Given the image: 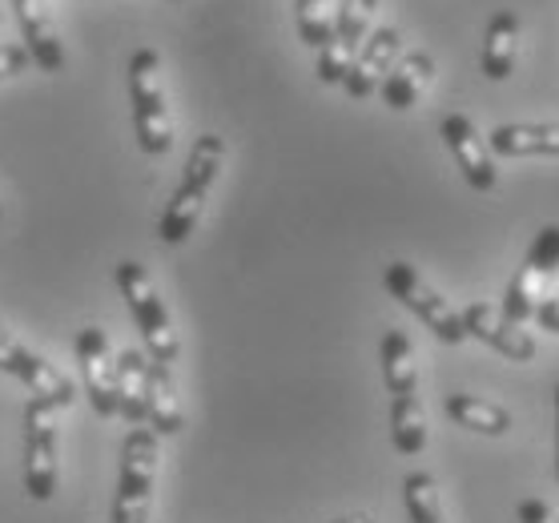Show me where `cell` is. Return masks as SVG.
I'll list each match as a JSON object with an SVG mask.
<instances>
[{"label": "cell", "instance_id": "cell-1", "mask_svg": "<svg viewBox=\"0 0 559 523\" xmlns=\"http://www.w3.org/2000/svg\"><path fill=\"white\" fill-rule=\"evenodd\" d=\"M222 162H226V141L217 138V133H202V138L193 141L186 174H181V186L174 190L166 214L157 222V238L166 246H181L193 234V226H198V217H202V210H205V198L214 190Z\"/></svg>", "mask_w": 559, "mask_h": 523}, {"label": "cell", "instance_id": "cell-2", "mask_svg": "<svg viewBox=\"0 0 559 523\" xmlns=\"http://www.w3.org/2000/svg\"><path fill=\"white\" fill-rule=\"evenodd\" d=\"M129 105H133V133L150 157L169 154L174 121H169L166 85H162V57L153 49H138L129 57Z\"/></svg>", "mask_w": 559, "mask_h": 523}, {"label": "cell", "instance_id": "cell-3", "mask_svg": "<svg viewBox=\"0 0 559 523\" xmlns=\"http://www.w3.org/2000/svg\"><path fill=\"white\" fill-rule=\"evenodd\" d=\"M157 431L153 427H133L121 443V475H117L114 496V523H145L153 503V479H157Z\"/></svg>", "mask_w": 559, "mask_h": 523}, {"label": "cell", "instance_id": "cell-4", "mask_svg": "<svg viewBox=\"0 0 559 523\" xmlns=\"http://www.w3.org/2000/svg\"><path fill=\"white\" fill-rule=\"evenodd\" d=\"M117 290L126 298V307L133 314V322H138L153 362H174L178 358V331H174V319H169L166 302H162L153 278L145 274V266H138V262H117Z\"/></svg>", "mask_w": 559, "mask_h": 523}, {"label": "cell", "instance_id": "cell-5", "mask_svg": "<svg viewBox=\"0 0 559 523\" xmlns=\"http://www.w3.org/2000/svg\"><path fill=\"white\" fill-rule=\"evenodd\" d=\"M382 286H386V290H391L394 298L427 326V331L439 334L443 343L459 346L463 338H471L467 326H463V314H459L435 286H427V278H423L411 262H391V266L382 270Z\"/></svg>", "mask_w": 559, "mask_h": 523}, {"label": "cell", "instance_id": "cell-6", "mask_svg": "<svg viewBox=\"0 0 559 523\" xmlns=\"http://www.w3.org/2000/svg\"><path fill=\"white\" fill-rule=\"evenodd\" d=\"M57 407L45 399L25 403V491L37 503H49L57 496Z\"/></svg>", "mask_w": 559, "mask_h": 523}, {"label": "cell", "instance_id": "cell-7", "mask_svg": "<svg viewBox=\"0 0 559 523\" xmlns=\"http://www.w3.org/2000/svg\"><path fill=\"white\" fill-rule=\"evenodd\" d=\"M559 270V226H544L539 230V238L532 242V250H527V258H523V266L515 270V278H511L508 294H503V314H508L511 322H527L535 319V310H539V302L547 298V282L556 278Z\"/></svg>", "mask_w": 559, "mask_h": 523}, {"label": "cell", "instance_id": "cell-8", "mask_svg": "<svg viewBox=\"0 0 559 523\" xmlns=\"http://www.w3.org/2000/svg\"><path fill=\"white\" fill-rule=\"evenodd\" d=\"M374 9H379V0H343V4H338V21H334L331 45L318 52V81L343 85L346 73H350V64L358 61V52L367 45Z\"/></svg>", "mask_w": 559, "mask_h": 523}, {"label": "cell", "instance_id": "cell-9", "mask_svg": "<svg viewBox=\"0 0 559 523\" xmlns=\"http://www.w3.org/2000/svg\"><path fill=\"white\" fill-rule=\"evenodd\" d=\"M0 370L13 375L16 383H25L33 391V399H45L57 411L73 407V383L64 379L61 370H52L40 355H33L28 346H21L9 331H0Z\"/></svg>", "mask_w": 559, "mask_h": 523}, {"label": "cell", "instance_id": "cell-10", "mask_svg": "<svg viewBox=\"0 0 559 523\" xmlns=\"http://www.w3.org/2000/svg\"><path fill=\"white\" fill-rule=\"evenodd\" d=\"M76 362L85 375V395L93 411L114 419L117 415V358L109 350V334L102 326H81L76 331Z\"/></svg>", "mask_w": 559, "mask_h": 523}, {"label": "cell", "instance_id": "cell-11", "mask_svg": "<svg viewBox=\"0 0 559 523\" xmlns=\"http://www.w3.org/2000/svg\"><path fill=\"white\" fill-rule=\"evenodd\" d=\"M439 133H443L447 150H451L459 174L467 178L471 190H479V193L496 190L499 174H496V166H491V150H487V141L479 138L475 121H471L467 114H447L443 126H439Z\"/></svg>", "mask_w": 559, "mask_h": 523}, {"label": "cell", "instance_id": "cell-12", "mask_svg": "<svg viewBox=\"0 0 559 523\" xmlns=\"http://www.w3.org/2000/svg\"><path fill=\"white\" fill-rule=\"evenodd\" d=\"M403 61V33L394 25L386 28H374L358 52V61L350 64V73H346L343 90L355 97V102H367L370 93L382 90V81L391 78V69Z\"/></svg>", "mask_w": 559, "mask_h": 523}, {"label": "cell", "instance_id": "cell-13", "mask_svg": "<svg viewBox=\"0 0 559 523\" xmlns=\"http://www.w3.org/2000/svg\"><path fill=\"white\" fill-rule=\"evenodd\" d=\"M463 314V326H467L471 338H479L487 343L491 350H499L503 358H515V362H532L535 358V338L523 331L520 322H511L503 314V307H487V302H471L467 310H459Z\"/></svg>", "mask_w": 559, "mask_h": 523}, {"label": "cell", "instance_id": "cell-14", "mask_svg": "<svg viewBox=\"0 0 559 523\" xmlns=\"http://www.w3.org/2000/svg\"><path fill=\"white\" fill-rule=\"evenodd\" d=\"M16 25L25 33V49L33 57V64H40L45 73H61L64 69V40L57 33L49 4L45 0H13Z\"/></svg>", "mask_w": 559, "mask_h": 523}, {"label": "cell", "instance_id": "cell-15", "mask_svg": "<svg viewBox=\"0 0 559 523\" xmlns=\"http://www.w3.org/2000/svg\"><path fill=\"white\" fill-rule=\"evenodd\" d=\"M515 52H520V16L503 9L487 21L484 52H479V69L487 81H508L515 69Z\"/></svg>", "mask_w": 559, "mask_h": 523}, {"label": "cell", "instance_id": "cell-16", "mask_svg": "<svg viewBox=\"0 0 559 523\" xmlns=\"http://www.w3.org/2000/svg\"><path fill=\"white\" fill-rule=\"evenodd\" d=\"M491 150L503 157H559V121H532V126H499L491 133Z\"/></svg>", "mask_w": 559, "mask_h": 523}, {"label": "cell", "instance_id": "cell-17", "mask_svg": "<svg viewBox=\"0 0 559 523\" xmlns=\"http://www.w3.org/2000/svg\"><path fill=\"white\" fill-rule=\"evenodd\" d=\"M153 358L138 346H129L117 355V415L133 427L145 423V383H150Z\"/></svg>", "mask_w": 559, "mask_h": 523}, {"label": "cell", "instance_id": "cell-18", "mask_svg": "<svg viewBox=\"0 0 559 523\" xmlns=\"http://www.w3.org/2000/svg\"><path fill=\"white\" fill-rule=\"evenodd\" d=\"M435 78V61L427 57V52H407L403 61L391 69V78L382 81V102L391 105V109H415V102L423 97V90L431 85Z\"/></svg>", "mask_w": 559, "mask_h": 523}, {"label": "cell", "instance_id": "cell-19", "mask_svg": "<svg viewBox=\"0 0 559 523\" xmlns=\"http://www.w3.org/2000/svg\"><path fill=\"white\" fill-rule=\"evenodd\" d=\"M145 423L157 435L181 431V403L178 387H174V370L169 362H150V383H145Z\"/></svg>", "mask_w": 559, "mask_h": 523}, {"label": "cell", "instance_id": "cell-20", "mask_svg": "<svg viewBox=\"0 0 559 523\" xmlns=\"http://www.w3.org/2000/svg\"><path fill=\"white\" fill-rule=\"evenodd\" d=\"M382 358V383L391 391V399L399 395H419V367H415V346L403 331H386L379 346Z\"/></svg>", "mask_w": 559, "mask_h": 523}, {"label": "cell", "instance_id": "cell-21", "mask_svg": "<svg viewBox=\"0 0 559 523\" xmlns=\"http://www.w3.org/2000/svg\"><path fill=\"white\" fill-rule=\"evenodd\" d=\"M447 415L467 427L475 435H508L511 431V411L499 407V403H487V399L475 395H447Z\"/></svg>", "mask_w": 559, "mask_h": 523}, {"label": "cell", "instance_id": "cell-22", "mask_svg": "<svg viewBox=\"0 0 559 523\" xmlns=\"http://www.w3.org/2000/svg\"><path fill=\"white\" fill-rule=\"evenodd\" d=\"M391 439L399 455H419L427 447V415H423L419 395H399L391 399Z\"/></svg>", "mask_w": 559, "mask_h": 523}, {"label": "cell", "instance_id": "cell-23", "mask_svg": "<svg viewBox=\"0 0 559 523\" xmlns=\"http://www.w3.org/2000/svg\"><path fill=\"white\" fill-rule=\"evenodd\" d=\"M294 16H298V37L310 45V49H326L334 37V21H338V9L334 0H294Z\"/></svg>", "mask_w": 559, "mask_h": 523}, {"label": "cell", "instance_id": "cell-24", "mask_svg": "<svg viewBox=\"0 0 559 523\" xmlns=\"http://www.w3.org/2000/svg\"><path fill=\"white\" fill-rule=\"evenodd\" d=\"M403 503H407L411 523H447L443 503H439V487L427 472H411L403 479Z\"/></svg>", "mask_w": 559, "mask_h": 523}, {"label": "cell", "instance_id": "cell-25", "mask_svg": "<svg viewBox=\"0 0 559 523\" xmlns=\"http://www.w3.org/2000/svg\"><path fill=\"white\" fill-rule=\"evenodd\" d=\"M28 49L21 45H0V78H16V73H25L28 69Z\"/></svg>", "mask_w": 559, "mask_h": 523}, {"label": "cell", "instance_id": "cell-26", "mask_svg": "<svg viewBox=\"0 0 559 523\" xmlns=\"http://www.w3.org/2000/svg\"><path fill=\"white\" fill-rule=\"evenodd\" d=\"M520 523H559V515L547 508L544 499H523V503H520Z\"/></svg>", "mask_w": 559, "mask_h": 523}, {"label": "cell", "instance_id": "cell-27", "mask_svg": "<svg viewBox=\"0 0 559 523\" xmlns=\"http://www.w3.org/2000/svg\"><path fill=\"white\" fill-rule=\"evenodd\" d=\"M535 322H539L544 331L559 334V298H544V302H539V310H535Z\"/></svg>", "mask_w": 559, "mask_h": 523}, {"label": "cell", "instance_id": "cell-28", "mask_svg": "<svg viewBox=\"0 0 559 523\" xmlns=\"http://www.w3.org/2000/svg\"><path fill=\"white\" fill-rule=\"evenodd\" d=\"M556 479H559V383H556Z\"/></svg>", "mask_w": 559, "mask_h": 523}, {"label": "cell", "instance_id": "cell-29", "mask_svg": "<svg viewBox=\"0 0 559 523\" xmlns=\"http://www.w3.org/2000/svg\"><path fill=\"white\" fill-rule=\"evenodd\" d=\"M334 523H374L370 515H346V520H334Z\"/></svg>", "mask_w": 559, "mask_h": 523}]
</instances>
